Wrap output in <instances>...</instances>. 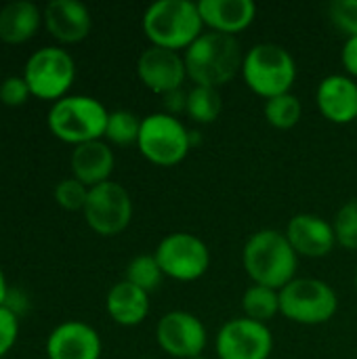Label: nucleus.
I'll return each instance as SVG.
<instances>
[{
    "label": "nucleus",
    "instance_id": "obj_1",
    "mask_svg": "<svg viewBox=\"0 0 357 359\" xmlns=\"http://www.w3.org/2000/svg\"><path fill=\"white\" fill-rule=\"evenodd\" d=\"M187 80L194 86L223 88L242 74L244 50L236 36L204 29L200 38L183 53Z\"/></svg>",
    "mask_w": 357,
    "mask_h": 359
},
{
    "label": "nucleus",
    "instance_id": "obj_2",
    "mask_svg": "<svg viewBox=\"0 0 357 359\" xmlns=\"http://www.w3.org/2000/svg\"><path fill=\"white\" fill-rule=\"evenodd\" d=\"M242 265L252 284L282 290L297 278L299 255L284 231L259 229L242 248Z\"/></svg>",
    "mask_w": 357,
    "mask_h": 359
},
{
    "label": "nucleus",
    "instance_id": "obj_3",
    "mask_svg": "<svg viewBox=\"0 0 357 359\" xmlns=\"http://www.w3.org/2000/svg\"><path fill=\"white\" fill-rule=\"evenodd\" d=\"M141 27L149 46L185 53L204 32L198 2L158 0L143 13Z\"/></svg>",
    "mask_w": 357,
    "mask_h": 359
},
{
    "label": "nucleus",
    "instance_id": "obj_4",
    "mask_svg": "<svg viewBox=\"0 0 357 359\" xmlns=\"http://www.w3.org/2000/svg\"><path fill=\"white\" fill-rule=\"evenodd\" d=\"M109 111L90 95H67L55 103L46 114L50 135L72 147L99 141L105 135Z\"/></svg>",
    "mask_w": 357,
    "mask_h": 359
},
{
    "label": "nucleus",
    "instance_id": "obj_5",
    "mask_svg": "<svg viewBox=\"0 0 357 359\" xmlns=\"http://www.w3.org/2000/svg\"><path fill=\"white\" fill-rule=\"evenodd\" d=\"M242 80L250 93L267 99L290 93L297 80V61L276 42H259L244 53Z\"/></svg>",
    "mask_w": 357,
    "mask_h": 359
},
{
    "label": "nucleus",
    "instance_id": "obj_6",
    "mask_svg": "<svg viewBox=\"0 0 357 359\" xmlns=\"http://www.w3.org/2000/svg\"><path fill=\"white\" fill-rule=\"evenodd\" d=\"M191 147V130L179 118L156 111L141 120L137 149L149 164L160 168L177 166L189 156Z\"/></svg>",
    "mask_w": 357,
    "mask_h": 359
},
{
    "label": "nucleus",
    "instance_id": "obj_7",
    "mask_svg": "<svg viewBox=\"0 0 357 359\" xmlns=\"http://www.w3.org/2000/svg\"><path fill=\"white\" fill-rule=\"evenodd\" d=\"M339 311L337 290L318 278H295L280 290V316L299 326H320Z\"/></svg>",
    "mask_w": 357,
    "mask_h": 359
},
{
    "label": "nucleus",
    "instance_id": "obj_8",
    "mask_svg": "<svg viewBox=\"0 0 357 359\" xmlns=\"http://www.w3.org/2000/svg\"><path fill=\"white\" fill-rule=\"evenodd\" d=\"M21 76L34 99L55 103L69 95L76 82V61L59 44L42 46L27 57Z\"/></svg>",
    "mask_w": 357,
    "mask_h": 359
},
{
    "label": "nucleus",
    "instance_id": "obj_9",
    "mask_svg": "<svg viewBox=\"0 0 357 359\" xmlns=\"http://www.w3.org/2000/svg\"><path fill=\"white\" fill-rule=\"evenodd\" d=\"M164 278L175 282H196L210 267V250L202 238L189 231H175L160 240L154 252Z\"/></svg>",
    "mask_w": 357,
    "mask_h": 359
},
{
    "label": "nucleus",
    "instance_id": "obj_10",
    "mask_svg": "<svg viewBox=\"0 0 357 359\" xmlns=\"http://www.w3.org/2000/svg\"><path fill=\"white\" fill-rule=\"evenodd\" d=\"M90 231L103 238L120 236L133 221V198L128 189L116 181H105L88 189L82 210Z\"/></svg>",
    "mask_w": 357,
    "mask_h": 359
},
{
    "label": "nucleus",
    "instance_id": "obj_11",
    "mask_svg": "<svg viewBox=\"0 0 357 359\" xmlns=\"http://www.w3.org/2000/svg\"><path fill=\"white\" fill-rule=\"evenodd\" d=\"M219 359H269L274 353V334L267 324L234 318L227 320L215 337Z\"/></svg>",
    "mask_w": 357,
    "mask_h": 359
},
{
    "label": "nucleus",
    "instance_id": "obj_12",
    "mask_svg": "<svg viewBox=\"0 0 357 359\" xmlns=\"http://www.w3.org/2000/svg\"><path fill=\"white\" fill-rule=\"evenodd\" d=\"M156 343L170 358L191 359L204 355L208 332L198 316L183 309H175L158 320Z\"/></svg>",
    "mask_w": 357,
    "mask_h": 359
},
{
    "label": "nucleus",
    "instance_id": "obj_13",
    "mask_svg": "<svg viewBox=\"0 0 357 359\" xmlns=\"http://www.w3.org/2000/svg\"><path fill=\"white\" fill-rule=\"evenodd\" d=\"M137 76L147 90L160 97L183 88L187 80L183 53H175L160 46H147L137 59Z\"/></svg>",
    "mask_w": 357,
    "mask_h": 359
},
{
    "label": "nucleus",
    "instance_id": "obj_14",
    "mask_svg": "<svg viewBox=\"0 0 357 359\" xmlns=\"http://www.w3.org/2000/svg\"><path fill=\"white\" fill-rule=\"evenodd\" d=\"M44 351L48 359H101L103 343L90 324L67 320L50 330Z\"/></svg>",
    "mask_w": 357,
    "mask_h": 359
},
{
    "label": "nucleus",
    "instance_id": "obj_15",
    "mask_svg": "<svg viewBox=\"0 0 357 359\" xmlns=\"http://www.w3.org/2000/svg\"><path fill=\"white\" fill-rule=\"evenodd\" d=\"M284 233H286L290 246L295 248V252L299 255V259L301 257H305V259H324L337 246L332 221H326L324 217L314 215V212L295 215L288 221Z\"/></svg>",
    "mask_w": 357,
    "mask_h": 359
},
{
    "label": "nucleus",
    "instance_id": "obj_16",
    "mask_svg": "<svg viewBox=\"0 0 357 359\" xmlns=\"http://www.w3.org/2000/svg\"><path fill=\"white\" fill-rule=\"evenodd\" d=\"M44 27L59 46L78 44L88 38L93 17L86 4L78 0H50L42 8Z\"/></svg>",
    "mask_w": 357,
    "mask_h": 359
},
{
    "label": "nucleus",
    "instance_id": "obj_17",
    "mask_svg": "<svg viewBox=\"0 0 357 359\" xmlns=\"http://www.w3.org/2000/svg\"><path fill=\"white\" fill-rule=\"evenodd\" d=\"M320 114L332 124H351L357 120V80L347 74H330L320 80L316 90Z\"/></svg>",
    "mask_w": 357,
    "mask_h": 359
},
{
    "label": "nucleus",
    "instance_id": "obj_18",
    "mask_svg": "<svg viewBox=\"0 0 357 359\" xmlns=\"http://www.w3.org/2000/svg\"><path fill=\"white\" fill-rule=\"evenodd\" d=\"M202 23L208 32L238 36L257 19V6L250 0H200Z\"/></svg>",
    "mask_w": 357,
    "mask_h": 359
},
{
    "label": "nucleus",
    "instance_id": "obj_19",
    "mask_svg": "<svg viewBox=\"0 0 357 359\" xmlns=\"http://www.w3.org/2000/svg\"><path fill=\"white\" fill-rule=\"evenodd\" d=\"M114 166H116V156L105 139L82 143L74 147L69 156L72 177L84 183L86 187H95L105 181H112Z\"/></svg>",
    "mask_w": 357,
    "mask_h": 359
},
{
    "label": "nucleus",
    "instance_id": "obj_20",
    "mask_svg": "<svg viewBox=\"0 0 357 359\" xmlns=\"http://www.w3.org/2000/svg\"><path fill=\"white\" fill-rule=\"evenodd\" d=\"M105 311L114 324L135 328L149 316V294L126 280L116 282L105 297Z\"/></svg>",
    "mask_w": 357,
    "mask_h": 359
},
{
    "label": "nucleus",
    "instance_id": "obj_21",
    "mask_svg": "<svg viewBox=\"0 0 357 359\" xmlns=\"http://www.w3.org/2000/svg\"><path fill=\"white\" fill-rule=\"evenodd\" d=\"M42 8L29 0H15L0 8V40L17 46L29 42L42 27Z\"/></svg>",
    "mask_w": 357,
    "mask_h": 359
},
{
    "label": "nucleus",
    "instance_id": "obj_22",
    "mask_svg": "<svg viewBox=\"0 0 357 359\" xmlns=\"http://www.w3.org/2000/svg\"><path fill=\"white\" fill-rule=\"evenodd\" d=\"M242 311L244 318L269 324L276 316H280V290L252 284L242 294Z\"/></svg>",
    "mask_w": 357,
    "mask_h": 359
},
{
    "label": "nucleus",
    "instance_id": "obj_23",
    "mask_svg": "<svg viewBox=\"0 0 357 359\" xmlns=\"http://www.w3.org/2000/svg\"><path fill=\"white\" fill-rule=\"evenodd\" d=\"M223 111V97L219 88L191 86L187 90V118L196 124H213Z\"/></svg>",
    "mask_w": 357,
    "mask_h": 359
},
{
    "label": "nucleus",
    "instance_id": "obj_24",
    "mask_svg": "<svg viewBox=\"0 0 357 359\" xmlns=\"http://www.w3.org/2000/svg\"><path fill=\"white\" fill-rule=\"evenodd\" d=\"M263 116L269 126L278 130H290L303 118V103L295 93H286V95L267 99L263 105Z\"/></svg>",
    "mask_w": 357,
    "mask_h": 359
},
{
    "label": "nucleus",
    "instance_id": "obj_25",
    "mask_svg": "<svg viewBox=\"0 0 357 359\" xmlns=\"http://www.w3.org/2000/svg\"><path fill=\"white\" fill-rule=\"evenodd\" d=\"M141 120L143 118H139L130 109H114L107 116L103 139L109 145H118V147L137 145V139H139V133H141Z\"/></svg>",
    "mask_w": 357,
    "mask_h": 359
},
{
    "label": "nucleus",
    "instance_id": "obj_26",
    "mask_svg": "<svg viewBox=\"0 0 357 359\" xmlns=\"http://www.w3.org/2000/svg\"><path fill=\"white\" fill-rule=\"evenodd\" d=\"M124 280L130 282L133 286L145 290L147 294H151L154 290H158L162 286L164 273H162V269H160V265H158L154 255H137L126 265Z\"/></svg>",
    "mask_w": 357,
    "mask_h": 359
},
{
    "label": "nucleus",
    "instance_id": "obj_27",
    "mask_svg": "<svg viewBox=\"0 0 357 359\" xmlns=\"http://www.w3.org/2000/svg\"><path fill=\"white\" fill-rule=\"evenodd\" d=\"M332 229L337 244L345 250H357V198L345 202L335 219H332Z\"/></svg>",
    "mask_w": 357,
    "mask_h": 359
},
{
    "label": "nucleus",
    "instance_id": "obj_28",
    "mask_svg": "<svg viewBox=\"0 0 357 359\" xmlns=\"http://www.w3.org/2000/svg\"><path fill=\"white\" fill-rule=\"evenodd\" d=\"M88 189L90 187H86L78 179L67 177V179H61L55 185L53 198H55L59 208H63L67 212H82L84 206H86V200H88Z\"/></svg>",
    "mask_w": 357,
    "mask_h": 359
},
{
    "label": "nucleus",
    "instance_id": "obj_29",
    "mask_svg": "<svg viewBox=\"0 0 357 359\" xmlns=\"http://www.w3.org/2000/svg\"><path fill=\"white\" fill-rule=\"evenodd\" d=\"M330 21L347 36H357V0H337L328 8Z\"/></svg>",
    "mask_w": 357,
    "mask_h": 359
},
{
    "label": "nucleus",
    "instance_id": "obj_30",
    "mask_svg": "<svg viewBox=\"0 0 357 359\" xmlns=\"http://www.w3.org/2000/svg\"><path fill=\"white\" fill-rule=\"evenodd\" d=\"M32 99L29 86L23 76H6L0 82V103L6 107H21Z\"/></svg>",
    "mask_w": 357,
    "mask_h": 359
},
{
    "label": "nucleus",
    "instance_id": "obj_31",
    "mask_svg": "<svg viewBox=\"0 0 357 359\" xmlns=\"http://www.w3.org/2000/svg\"><path fill=\"white\" fill-rule=\"evenodd\" d=\"M17 339H19V316L8 305H0V359L11 353Z\"/></svg>",
    "mask_w": 357,
    "mask_h": 359
},
{
    "label": "nucleus",
    "instance_id": "obj_32",
    "mask_svg": "<svg viewBox=\"0 0 357 359\" xmlns=\"http://www.w3.org/2000/svg\"><path fill=\"white\" fill-rule=\"evenodd\" d=\"M187 109V90L185 88H177L173 93L162 95V111L168 116L179 118L181 114H185Z\"/></svg>",
    "mask_w": 357,
    "mask_h": 359
},
{
    "label": "nucleus",
    "instance_id": "obj_33",
    "mask_svg": "<svg viewBox=\"0 0 357 359\" xmlns=\"http://www.w3.org/2000/svg\"><path fill=\"white\" fill-rule=\"evenodd\" d=\"M341 63L345 67V74L357 80V36L347 38L341 48Z\"/></svg>",
    "mask_w": 357,
    "mask_h": 359
},
{
    "label": "nucleus",
    "instance_id": "obj_34",
    "mask_svg": "<svg viewBox=\"0 0 357 359\" xmlns=\"http://www.w3.org/2000/svg\"><path fill=\"white\" fill-rule=\"evenodd\" d=\"M8 297H11V288H8L6 276H4V271H2V267H0V305H6Z\"/></svg>",
    "mask_w": 357,
    "mask_h": 359
},
{
    "label": "nucleus",
    "instance_id": "obj_35",
    "mask_svg": "<svg viewBox=\"0 0 357 359\" xmlns=\"http://www.w3.org/2000/svg\"><path fill=\"white\" fill-rule=\"evenodd\" d=\"M191 359H208V358H204V355H198V358H191Z\"/></svg>",
    "mask_w": 357,
    "mask_h": 359
},
{
    "label": "nucleus",
    "instance_id": "obj_36",
    "mask_svg": "<svg viewBox=\"0 0 357 359\" xmlns=\"http://www.w3.org/2000/svg\"><path fill=\"white\" fill-rule=\"evenodd\" d=\"M356 290H357V269H356Z\"/></svg>",
    "mask_w": 357,
    "mask_h": 359
},
{
    "label": "nucleus",
    "instance_id": "obj_37",
    "mask_svg": "<svg viewBox=\"0 0 357 359\" xmlns=\"http://www.w3.org/2000/svg\"><path fill=\"white\" fill-rule=\"evenodd\" d=\"M356 122H357V120H356Z\"/></svg>",
    "mask_w": 357,
    "mask_h": 359
}]
</instances>
